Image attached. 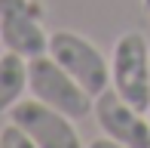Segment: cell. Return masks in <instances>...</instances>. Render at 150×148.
Masks as SVG:
<instances>
[{"mask_svg":"<svg viewBox=\"0 0 150 148\" xmlns=\"http://www.w3.org/2000/svg\"><path fill=\"white\" fill-rule=\"evenodd\" d=\"M147 117H150V105H147Z\"/></svg>","mask_w":150,"mask_h":148,"instance_id":"11","label":"cell"},{"mask_svg":"<svg viewBox=\"0 0 150 148\" xmlns=\"http://www.w3.org/2000/svg\"><path fill=\"white\" fill-rule=\"evenodd\" d=\"M0 148H37V142H34L18 124L9 120V124L0 130Z\"/></svg>","mask_w":150,"mask_h":148,"instance_id":"8","label":"cell"},{"mask_svg":"<svg viewBox=\"0 0 150 148\" xmlns=\"http://www.w3.org/2000/svg\"><path fill=\"white\" fill-rule=\"evenodd\" d=\"M28 93L34 99H40V102L52 105L55 111L74 117V120L89 117V111H92V96L49 52L28 59Z\"/></svg>","mask_w":150,"mask_h":148,"instance_id":"1","label":"cell"},{"mask_svg":"<svg viewBox=\"0 0 150 148\" xmlns=\"http://www.w3.org/2000/svg\"><path fill=\"white\" fill-rule=\"evenodd\" d=\"M9 120L18 124L25 133L37 142V148H83L74 117L55 111L52 105L40 102V99H18L9 108Z\"/></svg>","mask_w":150,"mask_h":148,"instance_id":"5","label":"cell"},{"mask_svg":"<svg viewBox=\"0 0 150 148\" xmlns=\"http://www.w3.org/2000/svg\"><path fill=\"white\" fill-rule=\"evenodd\" d=\"M0 43L25 59L43 56L49 50V34L43 28V3L0 0Z\"/></svg>","mask_w":150,"mask_h":148,"instance_id":"4","label":"cell"},{"mask_svg":"<svg viewBox=\"0 0 150 148\" xmlns=\"http://www.w3.org/2000/svg\"><path fill=\"white\" fill-rule=\"evenodd\" d=\"M46 52H49L92 99L110 86V59H104V52L95 43H89L83 34H77V31H52L49 34V50Z\"/></svg>","mask_w":150,"mask_h":148,"instance_id":"2","label":"cell"},{"mask_svg":"<svg viewBox=\"0 0 150 148\" xmlns=\"http://www.w3.org/2000/svg\"><path fill=\"white\" fill-rule=\"evenodd\" d=\"M144 9H147V12H150V0H144Z\"/></svg>","mask_w":150,"mask_h":148,"instance_id":"10","label":"cell"},{"mask_svg":"<svg viewBox=\"0 0 150 148\" xmlns=\"http://www.w3.org/2000/svg\"><path fill=\"white\" fill-rule=\"evenodd\" d=\"M92 114L98 120L101 133L129 148H150V117L129 105L113 86L98 93L92 102Z\"/></svg>","mask_w":150,"mask_h":148,"instance_id":"6","label":"cell"},{"mask_svg":"<svg viewBox=\"0 0 150 148\" xmlns=\"http://www.w3.org/2000/svg\"><path fill=\"white\" fill-rule=\"evenodd\" d=\"M86 148H129V145H122V142H117V139H110V136H101V139H95V142H89Z\"/></svg>","mask_w":150,"mask_h":148,"instance_id":"9","label":"cell"},{"mask_svg":"<svg viewBox=\"0 0 150 148\" xmlns=\"http://www.w3.org/2000/svg\"><path fill=\"white\" fill-rule=\"evenodd\" d=\"M110 86L135 105L138 111L147 114L150 105V46L144 34L138 31H126L117 37L110 52Z\"/></svg>","mask_w":150,"mask_h":148,"instance_id":"3","label":"cell"},{"mask_svg":"<svg viewBox=\"0 0 150 148\" xmlns=\"http://www.w3.org/2000/svg\"><path fill=\"white\" fill-rule=\"evenodd\" d=\"M28 93V59L6 50L0 56V114Z\"/></svg>","mask_w":150,"mask_h":148,"instance_id":"7","label":"cell"}]
</instances>
